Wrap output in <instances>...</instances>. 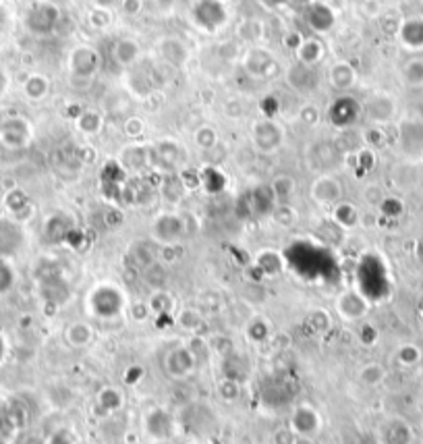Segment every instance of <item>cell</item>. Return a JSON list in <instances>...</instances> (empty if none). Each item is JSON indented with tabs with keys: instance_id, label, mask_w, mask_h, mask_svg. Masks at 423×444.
<instances>
[{
	"instance_id": "obj_1",
	"label": "cell",
	"mask_w": 423,
	"mask_h": 444,
	"mask_svg": "<svg viewBox=\"0 0 423 444\" xmlns=\"http://www.w3.org/2000/svg\"><path fill=\"white\" fill-rule=\"evenodd\" d=\"M90 306L98 318H114L125 310V295L114 284H100L90 295Z\"/></svg>"
},
{
	"instance_id": "obj_2",
	"label": "cell",
	"mask_w": 423,
	"mask_h": 444,
	"mask_svg": "<svg viewBox=\"0 0 423 444\" xmlns=\"http://www.w3.org/2000/svg\"><path fill=\"white\" fill-rule=\"evenodd\" d=\"M144 430L154 440H170L179 430V419L170 411H166L162 407H156V409H150L146 413Z\"/></svg>"
},
{
	"instance_id": "obj_3",
	"label": "cell",
	"mask_w": 423,
	"mask_h": 444,
	"mask_svg": "<svg viewBox=\"0 0 423 444\" xmlns=\"http://www.w3.org/2000/svg\"><path fill=\"white\" fill-rule=\"evenodd\" d=\"M164 367H166L168 376H172L175 380H185L195 372L197 357L193 355L189 347H175L168 351L164 359Z\"/></svg>"
},
{
	"instance_id": "obj_4",
	"label": "cell",
	"mask_w": 423,
	"mask_h": 444,
	"mask_svg": "<svg viewBox=\"0 0 423 444\" xmlns=\"http://www.w3.org/2000/svg\"><path fill=\"white\" fill-rule=\"evenodd\" d=\"M370 310L368 299L357 291H344L336 299V312L344 322H359Z\"/></svg>"
},
{
	"instance_id": "obj_5",
	"label": "cell",
	"mask_w": 423,
	"mask_h": 444,
	"mask_svg": "<svg viewBox=\"0 0 423 444\" xmlns=\"http://www.w3.org/2000/svg\"><path fill=\"white\" fill-rule=\"evenodd\" d=\"M185 225H183V218L177 214H162L156 218L152 233L154 239L162 245H177L183 237Z\"/></svg>"
},
{
	"instance_id": "obj_6",
	"label": "cell",
	"mask_w": 423,
	"mask_h": 444,
	"mask_svg": "<svg viewBox=\"0 0 423 444\" xmlns=\"http://www.w3.org/2000/svg\"><path fill=\"white\" fill-rule=\"evenodd\" d=\"M322 428V417L318 413V409H313L311 405H299L295 407L293 415H291V430L301 436V438H313Z\"/></svg>"
},
{
	"instance_id": "obj_7",
	"label": "cell",
	"mask_w": 423,
	"mask_h": 444,
	"mask_svg": "<svg viewBox=\"0 0 423 444\" xmlns=\"http://www.w3.org/2000/svg\"><path fill=\"white\" fill-rule=\"evenodd\" d=\"M195 21L205 29H216L227 21V9L222 0H199L193 9Z\"/></svg>"
},
{
	"instance_id": "obj_8",
	"label": "cell",
	"mask_w": 423,
	"mask_h": 444,
	"mask_svg": "<svg viewBox=\"0 0 423 444\" xmlns=\"http://www.w3.org/2000/svg\"><path fill=\"white\" fill-rule=\"evenodd\" d=\"M340 195H342V187H340V183H338L334 177H328V175L316 179L313 185H311V189H309V197H311L313 201H318L320 206H332V204H338Z\"/></svg>"
},
{
	"instance_id": "obj_9",
	"label": "cell",
	"mask_w": 423,
	"mask_h": 444,
	"mask_svg": "<svg viewBox=\"0 0 423 444\" xmlns=\"http://www.w3.org/2000/svg\"><path fill=\"white\" fill-rule=\"evenodd\" d=\"M253 141L261 152H274L282 143V129L272 121H259L253 127Z\"/></svg>"
},
{
	"instance_id": "obj_10",
	"label": "cell",
	"mask_w": 423,
	"mask_h": 444,
	"mask_svg": "<svg viewBox=\"0 0 423 444\" xmlns=\"http://www.w3.org/2000/svg\"><path fill=\"white\" fill-rule=\"evenodd\" d=\"M98 64H100L98 52L88 46H79L70 54V71L79 77H92L98 71Z\"/></svg>"
},
{
	"instance_id": "obj_11",
	"label": "cell",
	"mask_w": 423,
	"mask_h": 444,
	"mask_svg": "<svg viewBox=\"0 0 423 444\" xmlns=\"http://www.w3.org/2000/svg\"><path fill=\"white\" fill-rule=\"evenodd\" d=\"M58 9L52 5H38L29 15H27V27L34 29L36 34H48L56 27L58 23Z\"/></svg>"
},
{
	"instance_id": "obj_12",
	"label": "cell",
	"mask_w": 423,
	"mask_h": 444,
	"mask_svg": "<svg viewBox=\"0 0 423 444\" xmlns=\"http://www.w3.org/2000/svg\"><path fill=\"white\" fill-rule=\"evenodd\" d=\"M411 442H413V430L405 419L390 417L382 426L380 444H411Z\"/></svg>"
},
{
	"instance_id": "obj_13",
	"label": "cell",
	"mask_w": 423,
	"mask_h": 444,
	"mask_svg": "<svg viewBox=\"0 0 423 444\" xmlns=\"http://www.w3.org/2000/svg\"><path fill=\"white\" fill-rule=\"evenodd\" d=\"M394 112H396V100L392 96H388V94H378L368 104V114L376 125L390 123Z\"/></svg>"
},
{
	"instance_id": "obj_14",
	"label": "cell",
	"mask_w": 423,
	"mask_h": 444,
	"mask_svg": "<svg viewBox=\"0 0 423 444\" xmlns=\"http://www.w3.org/2000/svg\"><path fill=\"white\" fill-rule=\"evenodd\" d=\"M156 160L162 169L166 171H177L181 166V162L185 160V152H181V147L172 141H162L156 147Z\"/></svg>"
},
{
	"instance_id": "obj_15",
	"label": "cell",
	"mask_w": 423,
	"mask_h": 444,
	"mask_svg": "<svg viewBox=\"0 0 423 444\" xmlns=\"http://www.w3.org/2000/svg\"><path fill=\"white\" fill-rule=\"evenodd\" d=\"M400 42L411 50H423V19H409L400 25Z\"/></svg>"
},
{
	"instance_id": "obj_16",
	"label": "cell",
	"mask_w": 423,
	"mask_h": 444,
	"mask_svg": "<svg viewBox=\"0 0 423 444\" xmlns=\"http://www.w3.org/2000/svg\"><path fill=\"white\" fill-rule=\"evenodd\" d=\"M66 341L75 349H86L94 343V328L88 322H73L66 328Z\"/></svg>"
},
{
	"instance_id": "obj_17",
	"label": "cell",
	"mask_w": 423,
	"mask_h": 444,
	"mask_svg": "<svg viewBox=\"0 0 423 444\" xmlns=\"http://www.w3.org/2000/svg\"><path fill=\"white\" fill-rule=\"evenodd\" d=\"M307 23L316 29V32H326L332 27L334 23V15L332 11L322 5V3H309V9H307Z\"/></svg>"
},
{
	"instance_id": "obj_18",
	"label": "cell",
	"mask_w": 423,
	"mask_h": 444,
	"mask_svg": "<svg viewBox=\"0 0 423 444\" xmlns=\"http://www.w3.org/2000/svg\"><path fill=\"white\" fill-rule=\"evenodd\" d=\"M386 376H388L386 367L382 363H378V361H370V363L361 365L359 374H357L359 382L366 384V386H370V388H376V386L384 384Z\"/></svg>"
},
{
	"instance_id": "obj_19",
	"label": "cell",
	"mask_w": 423,
	"mask_h": 444,
	"mask_svg": "<svg viewBox=\"0 0 423 444\" xmlns=\"http://www.w3.org/2000/svg\"><path fill=\"white\" fill-rule=\"evenodd\" d=\"M160 56L166 62H170L172 66H183L185 60H187V56H189V52H187V48L179 40L168 38V40H164L160 44Z\"/></svg>"
},
{
	"instance_id": "obj_20",
	"label": "cell",
	"mask_w": 423,
	"mask_h": 444,
	"mask_svg": "<svg viewBox=\"0 0 423 444\" xmlns=\"http://www.w3.org/2000/svg\"><path fill=\"white\" fill-rule=\"evenodd\" d=\"M123 403H125V397H123V393H120L118 388H114V386L102 388V391L98 393V397H96V405H98V409L104 411V413H114V411H118V409L123 407Z\"/></svg>"
},
{
	"instance_id": "obj_21",
	"label": "cell",
	"mask_w": 423,
	"mask_h": 444,
	"mask_svg": "<svg viewBox=\"0 0 423 444\" xmlns=\"http://www.w3.org/2000/svg\"><path fill=\"white\" fill-rule=\"evenodd\" d=\"M112 54H114V60L123 66H129L137 60L139 56V44L135 40H129V38H123L114 44L112 48Z\"/></svg>"
},
{
	"instance_id": "obj_22",
	"label": "cell",
	"mask_w": 423,
	"mask_h": 444,
	"mask_svg": "<svg viewBox=\"0 0 423 444\" xmlns=\"http://www.w3.org/2000/svg\"><path fill=\"white\" fill-rule=\"evenodd\" d=\"M359 110H361V106H359L357 100H350L348 108H342V100H336L334 106H332V110H330V116H332L334 125L342 127V125H350L352 121H355L357 114H359Z\"/></svg>"
},
{
	"instance_id": "obj_23",
	"label": "cell",
	"mask_w": 423,
	"mask_h": 444,
	"mask_svg": "<svg viewBox=\"0 0 423 444\" xmlns=\"http://www.w3.org/2000/svg\"><path fill=\"white\" fill-rule=\"evenodd\" d=\"M330 82L336 90H348L355 84V71L346 62H338L330 69Z\"/></svg>"
},
{
	"instance_id": "obj_24",
	"label": "cell",
	"mask_w": 423,
	"mask_h": 444,
	"mask_svg": "<svg viewBox=\"0 0 423 444\" xmlns=\"http://www.w3.org/2000/svg\"><path fill=\"white\" fill-rule=\"evenodd\" d=\"M402 82L407 88H423V58H411L402 66Z\"/></svg>"
},
{
	"instance_id": "obj_25",
	"label": "cell",
	"mask_w": 423,
	"mask_h": 444,
	"mask_svg": "<svg viewBox=\"0 0 423 444\" xmlns=\"http://www.w3.org/2000/svg\"><path fill=\"white\" fill-rule=\"evenodd\" d=\"M257 268L266 274V276H276L282 272V268H285V264H282V258L276 254V251H261L257 256Z\"/></svg>"
},
{
	"instance_id": "obj_26",
	"label": "cell",
	"mask_w": 423,
	"mask_h": 444,
	"mask_svg": "<svg viewBox=\"0 0 423 444\" xmlns=\"http://www.w3.org/2000/svg\"><path fill=\"white\" fill-rule=\"evenodd\" d=\"M334 220L344 229H352V227H357V222H359V212L352 204L344 201L334 208Z\"/></svg>"
},
{
	"instance_id": "obj_27",
	"label": "cell",
	"mask_w": 423,
	"mask_h": 444,
	"mask_svg": "<svg viewBox=\"0 0 423 444\" xmlns=\"http://www.w3.org/2000/svg\"><path fill=\"white\" fill-rule=\"evenodd\" d=\"M297 54H299V60H301V64H307V66H311V64H316V62L322 58V54H324V48H322V44H320L318 40H305V42H301V46H299Z\"/></svg>"
},
{
	"instance_id": "obj_28",
	"label": "cell",
	"mask_w": 423,
	"mask_h": 444,
	"mask_svg": "<svg viewBox=\"0 0 423 444\" xmlns=\"http://www.w3.org/2000/svg\"><path fill=\"white\" fill-rule=\"evenodd\" d=\"M27 139H29V131H27L25 121H11L7 125V131H5V141L7 143L23 145V143H27Z\"/></svg>"
},
{
	"instance_id": "obj_29",
	"label": "cell",
	"mask_w": 423,
	"mask_h": 444,
	"mask_svg": "<svg viewBox=\"0 0 423 444\" xmlns=\"http://www.w3.org/2000/svg\"><path fill=\"white\" fill-rule=\"evenodd\" d=\"M396 361L405 367H413L421 361V349L413 343H407V345H400L396 349Z\"/></svg>"
},
{
	"instance_id": "obj_30",
	"label": "cell",
	"mask_w": 423,
	"mask_h": 444,
	"mask_svg": "<svg viewBox=\"0 0 423 444\" xmlns=\"http://www.w3.org/2000/svg\"><path fill=\"white\" fill-rule=\"evenodd\" d=\"M272 195L278 197V199H287L291 197V193L295 191V179L289 177V175H278L272 183Z\"/></svg>"
},
{
	"instance_id": "obj_31",
	"label": "cell",
	"mask_w": 423,
	"mask_h": 444,
	"mask_svg": "<svg viewBox=\"0 0 423 444\" xmlns=\"http://www.w3.org/2000/svg\"><path fill=\"white\" fill-rule=\"evenodd\" d=\"M177 322H179V326L185 328L187 332H197V328L203 324L201 314H199L197 310H193V308H185V310H181L179 316H177Z\"/></svg>"
},
{
	"instance_id": "obj_32",
	"label": "cell",
	"mask_w": 423,
	"mask_h": 444,
	"mask_svg": "<svg viewBox=\"0 0 423 444\" xmlns=\"http://www.w3.org/2000/svg\"><path fill=\"white\" fill-rule=\"evenodd\" d=\"M218 395H220L222 401L235 403V401L241 397V384H239V380H237V378H231V376L222 378V380L218 382Z\"/></svg>"
},
{
	"instance_id": "obj_33",
	"label": "cell",
	"mask_w": 423,
	"mask_h": 444,
	"mask_svg": "<svg viewBox=\"0 0 423 444\" xmlns=\"http://www.w3.org/2000/svg\"><path fill=\"white\" fill-rule=\"evenodd\" d=\"M193 137H195V143L201 147V150H209V147H214L216 141H218L216 129L209 127V125H201V127L193 133Z\"/></svg>"
},
{
	"instance_id": "obj_34",
	"label": "cell",
	"mask_w": 423,
	"mask_h": 444,
	"mask_svg": "<svg viewBox=\"0 0 423 444\" xmlns=\"http://www.w3.org/2000/svg\"><path fill=\"white\" fill-rule=\"evenodd\" d=\"M272 216H274V220H276V225L285 227V229L293 227L295 222H297V210H293V208H291V206H287V204H280V206H276Z\"/></svg>"
},
{
	"instance_id": "obj_35",
	"label": "cell",
	"mask_w": 423,
	"mask_h": 444,
	"mask_svg": "<svg viewBox=\"0 0 423 444\" xmlns=\"http://www.w3.org/2000/svg\"><path fill=\"white\" fill-rule=\"evenodd\" d=\"M144 278H146V280H148L156 291H160L162 284H164V278H166V272H164L162 262H152L150 266H146V270H144Z\"/></svg>"
},
{
	"instance_id": "obj_36",
	"label": "cell",
	"mask_w": 423,
	"mask_h": 444,
	"mask_svg": "<svg viewBox=\"0 0 423 444\" xmlns=\"http://www.w3.org/2000/svg\"><path fill=\"white\" fill-rule=\"evenodd\" d=\"M25 94L27 98L31 100H40L48 94V79L40 77V75H34L25 82Z\"/></svg>"
},
{
	"instance_id": "obj_37",
	"label": "cell",
	"mask_w": 423,
	"mask_h": 444,
	"mask_svg": "<svg viewBox=\"0 0 423 444\" xmlns=\"http://www.w3.org/2000/svg\"><path fill=\"white\" fill-rule=\"evenodd\" d=\"M77 127H79L84 133H88V135H94V133L100 131V127H102V119H100L98 112L88 110V112H84V114L77 119Z\"/></svg>"
},
{
	"instance_id": "obj_38",
	"label": "cell",
	"mask_w": 423,
	"mask_h": 444,
	"mask_svg": "<svg viewBox=\"0 0 423 444\" xmlns=\"http://www.w3.org/2000/svg\"><path fill=\"white\" fill-rule=\"evenodd\" d=\"M247 336L253 343H264L270 336V326L264 318H255L247 324Z\"/></svg>"
},
{
	"instance_id": "obj_39",
	"label": "cell",
	"mask_w": 423,
	"mask_h": 444,
	"mask_svg": "<svg viewBox=\"0 0 423 444\" xmlns=\"http://www.w3.org/2000/svg\"><path fill=\"white\" fill-rule=\"evenodd\" d=\"M307 322H309L311 330H313V332H318V334H324V332H328V330H330V326H332V322H330V316H328V312H324V310H313V312L309 314Z\"/></svg>"
},
{
	"instance_id": "obj_40",
	"label": "cell",
	"mask_w": 423,
	"mask_h": 444,
	"mask_svg": "<svg viewBox=\"0 0 423 444\" xmlns=\"http://www.w3.org/2000/svg\"><path fill=\"white\" fill-rule=\"evenodd\" d=\"M148 306H150V310L152 312H156V314H160V312H168V308L172 306V299H170V295L166 293V291H156L154 295H152V299L148 301Z\"/></svg>"
},
{
	"instance_id": "obj_41",
	"label": "cell",
	"mask_w": 423,
	"mask_h": 444,
	"mask_svg": "<svg viewBox=\"0 0 423 444\" xmlns=\"http://www.w3.org/2000/svg\"><path fill=\"white\" fill-rule=\"evenodd\" d=\"M46 444H77V440H75V436H73V432H70V430L60 428V430H54L48 436Z\"/></svg>"
},
{
	"instance_id": "obj_42",
	"label": "cell",
	"mask_w": 423,
	"mask_h": 444,
	"mask_svg": "<svg viewBox=\"0 0 423 444\" xmlns=\"http://www.w3.org/2000/svg\"><path fill=\"white\" fill-rule=\"evenodd\" d=\"M295 440H297V434L291 430V426L278 428L272 434V444H295Z\"/></svg>"
},
{
	"instance_id": "obj_43",
	"label": "cell",
	"mask_w": 423,
	"mask_h": 444,
	"mask_svg": "<svg viewBox=\"0 0 423 444\" xmlns=\"http://www.w3.org/2000/svg\"><path fill=\"white\" fill-rule=\"evenodd\" d=\"M13 280H15V274H13V270L5 264V262H0V293H5V291H9L11 288V284H13Z\"/></svg>"
},
{
	"instance_id": "obj_44",
	"label": "cell",
	"mask_w": 423,
	"mask_h": 444,
	"mask_svg": "<svg viewBox=\"0 0 423 444\" xmlns=\"http://www.w3.org/2000/svg\"><path fill=\"white\" fill-rule=\"evenodd\" d=\"M129 312H131V316H133V320H137V322H141V320H146L148 316H150V306L146 304V301H137V304H133L131 308H129Z\"/></svg>"
},
{
	"instance_id": "obj_45",
	"label": "cell",
	"mask_w": 423,
	"mask_h": 444,
	"mask_svg": "<svg viewBox=\"0 0 423 444\" xmlns=\"http://www.w3.org/2000/svg\"><path fill=\"white\" fill-rule=\"evenodd\" d=\"M359 341H361L366 347H372V345L378 341V330H376L372 324H363L361 330H359Z\"/></svg>"
},
{
	"instance_id": "obj_46",
	"label": "cell",
	"mask_w": 423,
	"mask_h": 444,
	"mask_svg": "<svg viewBox=\"0 0 423 444\" xmlns=\"http://www.w3.org/2000/svg\"><path fill=\"white\" fill-rule=\"evenodd\" d=\"M92 25L94 27H106L108 23H110V13L106 11V9H96L94 13H92Z\"/></svg>"
},
{
	"instance_id": "obj_47",
	"label": "cell",
	"mask_w": 423,
	"mask_h": 444,
	"mask_svg": "<svg viewBox=\"0 0 423 444\" xmlns=\"http://www.w3.org/2000/svg\"><path fill=\"white\" fill-rule=\"evenodd\" d=\"M318 119H320L318 108H313V106H305V108L301 110V121H303L305 125H316Z\"/></svg>"
},
{
	"instance_id": "obj_48",
	"label": "cell",
	"mask_w": 423,
	"mask_h": 444,
	"mask_svg": "<svg viewBox=\"0 0 423 444\" xmlns=\"http://www.w3.org/2000/svg\"><path fill=\"white\" fill-rule=\"evenodd\" d=\"M141 131H144V125H141L139 119H131V121L125 123V133H127V135L135 137V135H139Z\"/></svg>"
},
{
	"instance_id": "obj_49",
	"label": "cell",
	"mask_w": 423,
	"mask_h": 444,
	"mask_svg": "<svg viewBox=\"0 0 423 444\" xmlns=\"http://www.w3.org/2000/svg\"><path fill=\"white\" fill-rule=\"evenodd\" d=\"M123 11L127 15H137L141 11V0H125L123 3Z\"/></svg>"
},
{
	"instance_id": "obj_50",
	"label": "cell",
	"mask_w": 423,
	"mask_h": 444,
	"mask_svg": "<svg viewBox=\"0 0 423 444\" xmlns=\"http://www.w3.org/2000/svg\"><path fill=\"white\" fill-rule=\"evenodd\" d=\"M96 3V9H112V7H116L118 5V0H94Z\"/></svg>"
},
{
	"instance_id": "obj_51",
	"label": "cell",
	"mask_w": 423,
	"mask_h": 444,
	"mask_svg": "<svg viewBox=\"0 0 423 444\" xmlns=\"http://www.w3.org/2000/svg\"><path fill=\"white\" fill-rule=\"evenodd\" d=\"M5 355H7V341L3 338V334H0V363H3Z\"/></svg>"
},
{
	"instance_id": "obj_52",
	"label": "cell",
	"mask_w": 423,
	"mask_h": 444,
	"mask_svg": "<svg viewBox=\"0 0 423 444\" xmlns=\"http://www.w3.org/2000/svg\"><path fill=\"white\" fill-rule=\"evenodd\" d=\"M264 3H266L268 7H280V5L289 3V0H264Z\"/></svg>"
},
{
	"instance_id": "obj_53",
	"label": "cell",
	"mask_w": 423,
	"mask_h": 444,
	"mask_svg": "<svg viewBox=\"0 0 423 444\" xmlns=\"http://www.w3.org/2000/svg\"><path fill=\"white\" fill-rule=\"evenodd\" d=\"M295 444H316V440L313 438H301V436H297Z\"/></svg>"
},
{
	"instance_id": "obj_54",
	"label": "cell",
	"mask_w": 423,
	"mask_h": 444,
	"mask_svg": "<svg viewBox=\"0 0 423 444\" xmlns=\"http://www.w3.org/2000/svg\"><path fill=\"white\" fill-rule=\"evenodd\" d=\"M156 3H158V5H160L162 9H168V7L172 5V0H156Z\"/></svg>"
},
{
	"instance_id": "obj_55",
	"label": "cell",
	"mask_w": 423,
	"mask_h": 444,
	"mask_svg": "<svg viewBox=\"0 0 423 444\" xmlns=\"http://www.w3.org/2000/svg\"><path fill=\"white\" fill-rule=\"evenodd\" d=\"M295 3H303L305 5V3H311V0H295Z\"/></svg>"
},
{
	"instance_id": "obj_56",
	"label": "cell",
	"mask_w": 423,
	"mask_h": 444,
	"mask_svg": "<svg viewBox=\"0 0 423 444\" xmlns=\"http://www.w3.org/2000/svg\"><path fill=\"white\" fill-rule=\"evenodd\" d=\"M419 312H421V318H423V304H421V310H419Z\"/></svg>"
},
{
	"instance_id": "obj_57",
	"label": "cell",
	"mask_w": 423,
	"mask_h": 444,
	"mask_svg": "<svg viewBox=\"0 0 423 444\" xmlns=\"http://www.w3.org/2000/svg\"><path fill=\"white\" fill-rule=\"evenodd\" d=\"M0 444H7V442H5V440H0Z\"/></svg>"
}]
</instances>
